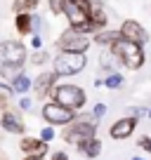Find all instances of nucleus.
I'll return each mask as SVG.
<instances>
[{
  "mask_svg": "<svg viewBox=\"0 0 151 160\" xmlns=\"http://www.w3.org/2000/svg\"><path fill=\"white\" fill-rule=\"evenodd\" d=\"M109 50L113 52V54H116V59L121 61L125 68H130V71H137V68H142V66H144L146 54H144V50H142L139 42H132V40H125V38H121V35H118V38L109 45Z\"/></svg>",
  "mask_w": 151,
  "mask_h": 160,
  "instance_id": "1",
  "label": "nucleus"
},
{
  "mask_svg": "<svg viewBox=\"0 0 151 160\" xmlns=\"http://www.w3.org/2000/svg\"><path fill=\"white\" fill-rule=\"evenodd\" d=\"M97 132V118L95 115H83V118H73L66 125L64 130V141L66 144H81V141L90 139V137H95Z\"/></svg>",
  "mask_w": 151,
  "mask_h": 160,
  "instance_id": "2",
  "label": "nucleus"
},
{
  "mask_svg": "<svg viewBox=\"0 0 151 160\" xmlns=\"http://www.w3.org/2000/svg\"><path fill=\"white\" fill-rule=\"evenodd\" d=\"M52 101H57V104L61 106H69V108L73 111H81L83 106H85L87 101V94L83 92V87L78 85H71V82H64V85H55L50 92Z\"/></svg>",
  "mask_w": 151,
  "mask_h": 160,
  "instance_id": "3",
  "label": "nucleus"
},
{
  "mask_svg": "<svg viewBox=\"0 0 151 160\" xmlns=\"http://www.w3.org/2000/svg\"><path fill=\"white\" fill-rule=\"evenodd\" d=\"M85 64H87V59H85V54H78V52H59V54L55 57V73L59 75H76V73H81L83 68H85Z\"/></svg>",
  "mask_w": 151,
  "mask_h": 160,
  "instance_id": "4",
  "label": "nucleus"
},
{
  "mask_svg": "<svg viewBox=\"0 0 151 160\" xmlns=\"http://www.w3.org/2000/svg\"><path fill=\"white\" fill-rule=\"evenodd\" d=\"M57 50L59 52H78V54H85V52L90 50V38H87L85 33H81V31H76V28L69 26V28L57 38Z\"/></svg>",
  "mask_w": 151,
  "mask_h": 160,
  "instance_id": "5",
  "label": "nucleus"
},
{
  "mask_svg": "<svg viewBox=\"0 0 151 160\" xmlns=\"http://www.w3.org/2000/svg\"><path fill=\"white\" fill-rule=\"evenodd\" d=\"M29 59L26 47L19 40H3L0 42V64L7 66H24V61Z\"/></svg>",
  "mask_w": 151,
  "mask_h": 160,
  "instance_id": "6",
  "label": "nucleus"
},
{
  "mask_svg": "<svg viewBox=\"0 0 151 160\" xmlns=\"http://www.w3.org/2000/svg\"><path fill=\"white\" fill-rule=\"evenodd\" d=\"M43 118L47 120V125H69L76 118V111L69 106H61L57 101H47L43 106Z\"/></svg>",
  "mask_w": 151,
  "mask_h": 160,
  "instance_id": "7",
  "label": "nucleus"
},
{
  "mask_svg": "<svg viewBox=\"0 0 151 160\" xmlns=\"http://www.w3.org/2000/svg\"><path fill=\"white\" fill-rule=\"evenodd\" d=\"M118 35L125 40H132V42H139V45H144L146 40H149V33L144 31V26L139 24V21L135 19H125L121 24V28H118Z\"/></svg>",
  "mask_w": 151,
  "mask_h": 160,
  "instance_id": "8",
  "label": "nucleus"
},
{
  "mask_svg": "<svg viewBox=\"0 0 151 160\" xmlns=\"http://www.w3.org/2000/svg\"><path fill=\"white\" fill-rule=\"evenodd\" d=\"M57 78L59 75L55 73V71H45V73H40L38 78L33 80V94L38 97V99H47L50 97V92H52V87L57 85Z\"/></svg>",
  "mask_w": 151,
  "mask_h": 160,
  "instance_id": "9",
  "label": "nucleus"
},
{
  "mask_svg": "<svg viewBox=\"0 0 151 160\" xmlns=\"http://www.w3.org/2000/svg\"><path fill=\"white\" fill-rule=\"evenodd\" d=\"M0 127L5 132H10V134H24L26 125L24 120H21V115L17 113V111H3V118H0Z\"/></svg>",
  "mask_w": 151,
  "mask_h": 160,
  "instance_id": "10",
  "label": "nucleus"
},
{
  "mask_svg": "<svg viewBox=\"0 0 151 160\" xmlns=\"http://www.w3.org/2000/svg\"><path fill=\"white\" fill-rule=\"evenodd\" d=\"M135 127H137V118L135 115H132V118H121V120H116V122L111 125L109 134L113 137V139H128V137L135 132Z\"/></svg>",
  "mask_w": 151,
  "mask_h": 160,
  "instance_id": "11",
  "label": "nucleus"
},
{
  "mask_svg": "<svg viewBox=\"0 0 151 160\" xmlns=\"http://www.w3.org/2000/svg\"><path fill=\"white\" fill-rule=\"evenodd\" d=\"M19 148L24 151L26 155H45L47 153V141L38 139V137H24Z\"/></svg>",
  "mask_w": 151,
  "mask_h": 160,
  "instance_id": "12",
  "label": "nucleus"
},
{
  "mask_svg": "<svg viewBox=\"0 0 151 160\" xmlns=\"http://www.w3.org/2000/svg\"><path fill=\"white\" fill-rule=\"evenodd\" d=\"M14 26L19 35H33V12H19L14 17Z\"/></svg>",
  "mask_w": 151,
  "mask_h": 160,
  "instance_id": "13",
  "label": "nucleus"
},
{
  "mask_svg": "<svg viewBox=\"0 0 151 160\" xmlns=\"http://www.w3.org/2000/svg\"><path fill=\"white\" fill-rule=\"evenodd\" d=\"M78 151H81L83 155H87V158H97V155L102 153V141L97 139V137H90V139L78 144Z\"/></svg>",
  "mask_w": 151,
  "mask_h": 160,
  "instance_id": "14",
  "label": "nucleus"
},
{
  "mask_svg": "<svg viewBox=\"0 0 151 160\" xmlns=\"http://www.w3.org/2000/svg\"><path fill=\"white\" fill-rule=\"evenodd\" d=\"M99 64H102V71H106V75H109V73H116V68H118V64H121V61H118L116 54L106 47V50L102 52V57H99Z\"/></svg>",
  "mask_w": 151,
  "mask_h": 160,
  "instance_id": "15",
  "label": "nucleus"
},
{
  "mask_svg": "<svg viewBox=\"0 0 151 160\" xmlns=\"http://www.w3.org/2000/svg\"><path fill=\"white\" fill-rule=\"evenodd\" d=\"M31 87H33V80H31L29 75L24 73V71H21V73L17 75L14 80H12V92H14V94H19V97H21V94H26Z\"/></svg>",
  "mask_w": 151,
  "mask_h": 160,
  "instance_id": "16",
  "label": "nucleus"
},
{
  "mask_svg": "<svg viewBox=\"0 0 151 160\" xmlns=\"http://www.w3.org/2000/svg\"><path fill=\"white\" fill-rule=\"evenodd\" d=\"M116 38H118V31H104V28H102V31L95 33V42H97V45H106V47H109Z\"/></svg>",
  "mask_w": 151,
  "mask_h": 160,
  "instance_id": "17",
  "label": "nucleus"
},
{
  "mask_svg": "<svg viewBox=\"0 0 151 160\" xmlns=\"http://www.w3.org/2000/svg\"><path fill=\"white\" fill-rule=\"evenodd\" d=\"M38 2H40V0H14V2H12V12H17V14H19V12H33L35 7H38Z\"/></svg>",
  "mask_w": 151,
  "mask_h": 160,
  "instance_id": "18",
  "label": "nucleus"
},
{
  "mask_svg": "<svg viewBox=\"0 0 151 160\" xmlns=\"http://www.w3.org/2000/svg\"><path fill=\"white\" fill-rule=\"evenodd\" d=\"M123 85V75L121 73H109L104 80V87H109V90H118V87Z\"/></svg>",
  "mask_w": 151,
  "mask_h": 160,
  "instance_id": "19",
  "label": "nucleus"
},
{
  "mask_svg": "<svg viewBox=\"0 0 151 160\" xmlns=\"http://www.w3.org/2000/svg\"><path fill=\"white\" fill-rule=\"evenodd\" d=\"M47 59H50V54H47L45 50H35L33 54L29 57V61H31V64H33V66H43V64H45Z\"/></svg>",
  "mask_w": 151,
  "mask_h": 160,
  "instance_id": "20",
  "label": "nucleus"
},
{
  "mask_svg": "<svg viewBox=\"0 0 151 160\" xmlns=\"http://www.w3.org/2000/svg\"><path fill=\"white\" fill-rule=\"evenodd\" d=\"M10 94H12V92L0 90V111H7V108H10Z\"/></svg>",
  "mask_w": 151,
  "mask_h": 160,
  "instance_id": "21",
  "label": "nucleus"
},
{
  "mask_svg": "<svg viewBox=\"0 0 151 160\" xmlns=\"http://www.w3.org/2000/svg\"><path fill=\"white\" fill-rule=\"evenodd\" d=\"M61 2H64V0H47L52 14H61Z\"/></svg>",
  "mask_w": 151,
  "mask_h": 160,
  "instance_id": "22",
  "label": "nucleus"
},
{
  "mask_svg": "<svg viewBox=\"0 0 151 160\" xmlns=\"http://www.w3.org/2000/svg\"><path fill=\"white\" fill-rule=\"evenodd\" d=\"M40 139H43V141H52V139H55V130H52V127H43Z\"/></svg>",
  "mask_w": 151,
  "mask_h": 160,
  "instance_id": "23",
  "label": "nucleus"
},
{
  "mask_svg": "<svg viewBox=\"0 0 151 160\" xmlns=\"http://www.w3.org/2000/svg\"><path fill=\"white\" fill-rule=\"evenodd\" d=\"M31 47H33V50H43V38H40V33H33V38H31Z\"/></svg>",
  "mask_w": 151,
  "mask_h": 160,
  "instance_id": "24",
  "label": "nucleus"
},
{
  "mask_svg": "<svg viewBox=\"0 0 151 160\" xmlns=\"http://www.w3.org/2000/svg\"><path fill=\"white\" fill-rule=\"evenodd\" d=\"M92 115H95L97 120L104 118V115H106V106H104V104H97V106H95V111H92Z\"/></svg>",
  "mask_w": 151,
  "mask_h": 160,
  "instance_id": "25",
  "label": "nucleus"
},
{
  "mask_svg": "<svg viewBox=\"0 0 151 160\" xmlns=\"http://www.w3.org/2000/svg\"><path fill=\"white\" fill-rule=\"evenodd\" d=\"M31 106H33V104H31V99L21 94V99H19V108H21V111H31Z\"/></svg>",
  "mask_w": 151,
  "mask_h": 160,
  "instance_id": "26",
  "label": "nucleus"
},
{
  "mask_svg": "<svg viewBox=\"0 0 151 160\" xmlns=\"http://www.w3.org/2000/svg\"><path fill=\"white\" fill-rule=\"evenodd\" d=\"M137 144H139L144 151H149V153H151V137H142V139L137 141Z\"/></svg>",
  "mask_w": 151,
  "mask_h": 160,
  "instance_id": "27",
  "label": "nucleus"
},
{
  "mask_svg": "<svg viewBox=\"0 0 151 160\" xmlns=\"http://www.w3.org/2000/svg\"><path fill=\"white\" fill-rule=\"evenodd\" d=\"M52 160H69V158H66V153H61V151H59V153L52 155Z\"/></svg>",
  "mask_w": 151,
  "mask_h": 160,
  "instance_id": "28",
  "label": "nucleus"
},
{
  "mask_svg": "<svg viewBox=\"0 0 151 160\" xmlns=\"http://www.w3.org/2000/svg\"><path fill=\"white\" fill-rule=\"evenodd\" d=\"M24 160H43V155H26Z\"/></svg>",
  "mask_w": 151,
  "mask_h": 160,
  "instance_id": "29",
  "label": "nucleus"
},
{
  "mask_svg": "<svg viewBox=\"0 0 151 160\" xmlns=\"http://www.w3.org/2000/svg\"><path fill=\"white\" fill-rule=\"evenodd\" d=\"M0 160H7V155H5V153H3V151H0Z\"/></svg>",
  "mask_w": 151,
  "mask_h": 160,
  "instance_id": "30",
  "label": "nucleus"
},
{
  "mask_svg": "<svg viewBox=\"0 0 151 160\" xmlns=\"http://www.w3.org/2000/svg\"><path fill=\"white\" fill-rule=\"evenodd\" d=\"M132 160H144V158H132Z\"/></svg>",
  "mask_w": 151,
  "mask_h": 160,
  "instance_id": "31",
  "label": "nucleus"
},
{
  "mask_svg": "<svg viewBox=\"0 0 151 160\" xmlns=\"http://www.w3.org/2000/svg\"><path fill=\"white\" fill-rule=\"evenodd\" d=\"M149 115H151V111H149Z\"/></svg>",
  "mask_w": 151,
  "mask_h": 160,
  "instance_id": "32",
  "label": "nucleus"
}]
</instances>
